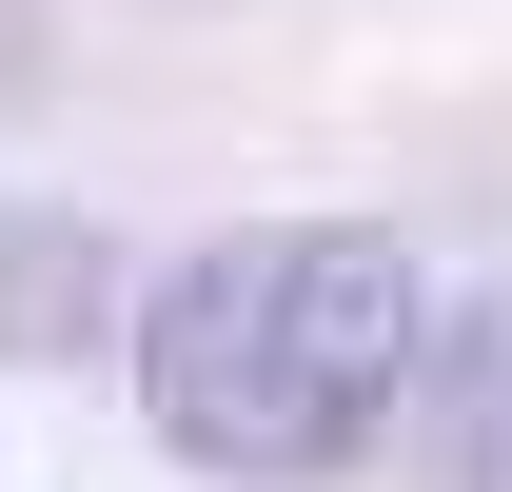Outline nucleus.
Instances as JSON below:
<instances>
[{"instance_id":"obj_1","label":"nucleus","mask_w":512,"mask_h":492,"mask_svg":"<svg viewBox=\"0 0 512 492\" xmlns=\"http://www.w3.org/2000/svg\"><path fill=\"white\" fill-rule=\"evenodd\" d=\"M414 394V276L394 237H217L178 296L138 315V414L197 473L296 492Z\"/></svg>"}]
</instances>
